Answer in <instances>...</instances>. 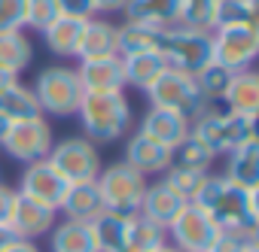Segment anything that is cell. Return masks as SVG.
<instances>
[{
    "label": "cell",
    "instance_id": "cell-1",
    "mask_svg": "<svg viewBox=\"0 0 259 252\" xmlns=\"http://www.w3.org/2000/svg\"><path fill=\"white\" fill-rule=\"evenodd\" d=\"M192 204H198L220 231H238L244 237H259V192L241 188L229 182L226 176L207 173Z\"/></svg>",
    "mask_w": 259,
    "mask_h": 252
},
{
    "label": "cell",
    "instance_id": "cell-2",
    "mask_svg": "<svg viewBox=\"0 0 259 252\" xmlns=\"http://www.w3.org/2000/svg\"><path fill=\"white\" fill-rule=\"evenodd\" d=\"M156 52L165 58L168 67L195 76L198 70H204L213 61V40H210V31L168 25L156 31Z\"/></svg>",
    "mask_w": 259,
    "mask_h": 252
},
{
    "label": "cell",
    "instance_id": "cell-3",
    "mask_svg": "<svg viewBox=\"0 0 259 252\" xmlns=\"http://www.w3.org/2000/svg\"><path fill=\"white\" fill-rule=\"evenodd\" d=\"M220 103V100H217ZM189 134L198 137L213 155H229L232 149H238L241 143L256 137V118L250 115H235L226 106H213L207 103V109L189 121Z\"/></svg>",
    "mask_w": 259,
    "mask_h": 252
},
{
    "label": "cell",
    "instance_id": "cell-4",
    "mask_svg": "<svg viewBox=\"0 0 259 252\" xmlns=\"http://www.w3.org/2000/svg\"><path fill=\"white\" fill-rule=\"evenodd\" d=\"M76 112L89 140L110 143L132 128V103L125 100V94H82Z\"/></svg>",
    "mask_w": 259,
    "mask_h": 252
},
{
    "label": "cell",
    "instance_id": "cell-5",
    "mask_svg": "<svg viewBox=\"0 0 259 252\" xmlns=\"http://www.w3.org/2000/svg\"><path fill=\"white\" fill-rule=\"evenodd\" d=\"M150 94V103L153 106H162V109H174L180 115H186L189 121L198 118L204 109H207V97L201 94L195 76L183 73V70H174V67H165L147 88Z\"/></svg>",
    "mask_w": 259,
    "mask_h": 252
},
{
    "label": "cell",
    "instance_id": "cell-6",
    "mask_svg": "<svg viewBox=\"0 0 259 252\" xmlns=\"http://www.w3.org/2000/svg\"><path fill=\"white\" fill-rule=\"evenodd\" d=\"M95 182H98L104 210L107 213H119V216H138L141 198H144V192L150 185L144 173H138L135 167H128L125 161L101 167V173H98Z\"/></svg>",
    "mask_w": 259,
    "mask_h": 252
},
{
    "label": "cell",
    "instance_id": "cell-7",
    "mask_svg": "<svg viewBox=\"0 0 259 252\" xmlns=\"http://www.w3.org/2000/svg\"><path fill=\"white\" fill-rule=\"evenodd\" d=\"M31 91H34L40 109L52 112V115H70V112H76L79 103H82V94H85L82 85H79L76 70L61 67V64L40 70Z\"/></svg>",
    "mask_w": 259,
    "mask_h": 252
},
{
    "label": "cell",
    "instance_id": "cell-8",
    "mask_svg": "<svg viewBox=\"0 0 259 252\" xmlns=\"http://www.w3.org/2000/svg\"><path fill=\"white\" fill-rule=\"evenodd\" d=\"M213 61L229 70H250L259 55V25H226L210 31Z\"/></svg>",
    "mask_w": 259,
    "mask_h": 252
},
{
    "label": "cell",
    "instance_id": "cell-9",
    "mask_svg": "<svg viewBox=\"0 0 259 252\" xmlns=\"http://www.w3.org/2000/svg\"><path fill=\"white\" fill-rule=\"evenodd\" d=\"M46 161L67 179V182H85L98 179L101 173V155L89 137H67L61 143H52Z\"/></svg>",
    "mask_w": 259,
    "mask_h": 252
},
{
    "label": "cell",
    "instance_id": "cell-10",
    "mask_svg": "<svg viewBox=\"0 0 259 252\" xmlns=\"http://www.w3.org/2000/svg\"><path fill=\"white\" fill-rule=\"evenodd\" d=\"M4 152L22 164H31V161H40L49 155L52 149V128L46 124V118H28V121H16L13 128L7 131V137L0 140Z\"/></svg>",
    "mask_w": 259,
    "mask_h": 252
},
{
    "label": "cell",
    "instance_id": "cell-11",
    "mask_svg": "<svg viewBox=\"0 0 259 252\" xmlns=\"http://www.w3.org/2000/svg\"><path fill=\"white\" fill-rule=\"evenodd\" d=\"M165 234H171L174 249H180V252H207L213 237L220 234V228L198 204H186L177 213V219L165 228Z\"/></svg>",
    "mask_w": 259,
    "mask_h": 252
},
{
    "label": "cell",
    "instance_id": "cell-12",
    "mask_svg": "<svg viewBox=\"0 0 259 252\" xmlns=\"http://www.w3.org/2000/svg\"><path fill=\"white\" fill-rule=\"evenodd\" d=\"M67 185H70V182H67L46 158H40V161H31V164L25 167V173H22V179H19V195H25V198H31V201H40V204L58 210L61 201H64Z\"/></svg>",
    "mask_w": 259,
    "mask_h": 252
},
{
    "label": "cell",
    "instance_id": "cell-13",
    "mask_svg": "<svg viewBox=\"0 0 259 252\" xmlns=\"http://www.w3.org/2000/svg\"><path fill=\"white\" fill-rule=\"evenodd\" d=\"M55 216H58V210H52V207H46L40 201H31V198L16 192V204H13L7 231L13 237H22V240H37V237H43L46 231L55 228Z\"/></svg>",
    "mask_w": 259,
    "mask_h": 252
},
{
    "label": "cell",
    "instance_id": "cell-14",
    "mask_svg": "<svg viewBox=\"0 0 259 252\" xmlns=\"http://www.w3.org/2000/svg\"><path fill=\"white\" fill-rule=\"evenodd\" d=\"M79 85L85 94H122L125 88V73H122V58H85L79 61Z\"/></svg>",
    "mask_w": 259,
    "mask_h": 252
},
{
    "label": "cell",
    "instance_id": "cell-15",
    "mask_svg": "<svg viewBox=\"0 0 259 252\" xmlns=\"http://www.w3.org/2000/svg\"><path fill=\"white\" fill-rule=\"evenodd\" d=\"M141 137L165 146V149H177L186 137H189V118L174 112V109H162V106H153L147 109V115L141 118Z\"/></svg>",
    "mask_w": 259,
    "mask_h": 252
},
{
    "label": "cell",
    "instance_id": "cell-16",
    "mask_svg": "<svg viewBox=\"0 0 259 252\" xmlns=\"http://www.w3.org/2000/svg\"><path fill=\"white\" fill-rule=\"evenodd\" d=\"M125 164L135 167L144 176H156V173H165L174 164V152L147 140V137H141V134H135L125 146Z\"/></svg>",
    "mask_w": 259,
    "mask_h": 252
},
{
    "label": "cell",
    "instance_id": "cell-17",
    "mask_svg": "<svg viewBox=\"0 0 259 252\" xmlns=\"http://www.w3.org/2000/svg\"><path fill=\"white\" fill-rule=\"evenodd\" d=\"M58 210H61L70 222H95V219L104 213V201H101L98 182H95V179L70 182Z\"/></svg>",
    "mask_w": 259,
    "mask_h": 252
},
{
    "label": "cell",
    "instance_id": "cell-18",
    "mask_svg": "<svg viewBox=\"0 0 259 252\" xmlns=\"http://www.w3.org/2000/svg\"><path fill=\"white\" fill-rule=\"evenodd\" d=\"M220 103L235 115L256 118V112H259V76L253 70H238L232 76V82L226 85Z\"/></svg>",
    "mask_w": 259,
    "mask_h": 252
},
{
    "label": "cell",
    "instance_id": "cell-19",
    "mask_svg": "<svg viewBox=\"0 0 259 252\" xmlns=\"http://www.w3.org/2000/svg\"><path fill=\"white\" fill-rule=\"evenodd\" d=\"M183 207H186V201H180L165 182H153V185H147V192H144V198H141L138 216L150 219V222L159 225V228H168V225L177 219V213H180Z\"/></svg>",
    "mask_w": 259,
    "mask_h": 252
},
{
    "label": "cell",
    "instance_id": "cell-20",
    "mask_svg": "<svg viewBox=\"0 0 259 252\" xmlns=\"http://www.w3.org/2000/svg\"><path fill=\"white\" fill-rule=\"evenodd\" d=\"M226 158H229V164H226L223 176L241 188L259 192V143H256V137L241 143L238 149H232Z\"/></svg>",
    "mask_w": 259,
    "mask_h": 252
},
{
    "label": "cell",
    "instance_id": "cell-21",
    "mask_svg": "<svg viewBox=\"0 0 259 252\" xmlns=\"http://www.w3.org/2000/svg\"><path fill=\"white\" fill-rule=\"evenodd\" d=\"M125 16L128 22H138L147 28H168L177 25V13H180V0H125Z\"/></svg>",
    "mask_w": 259,
    "mask_h": 252
},
{
    "label": "cell",
    "instance_id": "cell-22",
    "mask_svg": "<svg viewBox=\"0 0 259 252\" xmlns=\"http://www.w3.org/2000/svg\"><path fill=\"white\" fill-rule=\"evenodd\" d=\"M82 28H85V19L58 16V19L43 31V40H46V46H49L52 55H58V58H76L79 40H82Z\"/></svg>",
    "mask_w": 259,
    "mask_h": 252
},
{
    "label": "cell",
    "instance_id": "cell-23",
    "mask_svg": "<svg viewBox=\"0 0 259 252\" xmlns=\"http://www.w3.org/2000/svg\"><path fill=\"white\" fill-rule=\"evenodd\" d=\"M128 228H132V216H119V213H107L104 210L92 222V234H95L98 252H125Z\"/></svg>",
    "mask_w": 259,
    "mask_h": 252
},
{
    "label": "cell",
    "instance_id": "cell-24",
    "mask_svg": "<svg viewBox=\"0 0 259 252\" xmlns=\"http://www.w3.org/2000/svg\"><path fill=\"white\" fill-rule=\"evenodd\" d=\"M110 55H116V25L104 19H85L76 58L85 61V58H110Z\"/></svg>",
    "mask_w": 259,
    "mask_h": 252
},
{
    "label": "cell",
    "instance_id": "cell-25",
    "mask_svg": "<svg viewBox=\"0 0 259 252\" xmlns=\"http://www.w3.org/2000/svg\"><path fill=\"white\" fill-rule=\"evenodd\" d=\"M0 115H4L10 124H16V121L40 118V115H43V109H40V103H37L34 91H31L28 85L16 82V85H10V88L0 91Z\"/></svg>",
    "mask_w": 259,
    "mask_h": 252
},
{
    "label": "cell",
    "instance_id": "cell-26",
    "mask_svg": "<svg viewBox=\"0 0 259 252\" xmlns=\"http://www.w3.org/2000/svg\"><path fill=\"white\" fill-rule=\"evenodd\" d=\"M165 58L150 49V52H135V55H122V73H125V85H138V88H150V82L165 70Z\"/></svg>",
    "mask_w": 259,
    "mask_h": 252
},
{
    "label": "cell",
    "instance_id": "cell-27",
    "mask_svg": "<svg viewBox=\"0 0 259 252\" xmlns=\"http://www.w3.org/2000/svg\"><path fill=\"white\" fill-rule=\"evenodd\" d=\"M52 252H98L92 222L64 219L61 225H55L52 228Z\"/></svg>",
    "mask_w": 259,
    "mask_h": 252
},
{
    "label": "cell",
    "instance_id": "cell-28",
    "mask_svg": "<svg viewBox=\"0 0 259 252\" xmlns=\"http://www.w3.org/2000/svg\"><path fill=\"white\" fill-rule=\"evenodd\" d=\"M31 61H34V46L22 31H0V67L19 76Z\"/></svg>",
    "mask_w": 259,
    "mask_h": 252
},
{
    "label": "cell",
    "instance_id": "cell-29",
    "mask_svg": "<svg viewBox=\"0 0 259 252\" xmlns=\"http://www.w3.org/2000/svg\"><path fill=\"white\" fill-rule=\"evenodd\" d=\"M156 49V28L125 22L116 28V55H135V52H150Z\"/></svg>",
    "mask_w": 259,
    "mask_h": 252
},
{
    "label": "cell",
    "instance_id": "cell-30",
    "mask_svg": "<svg viewBox=\"0 0 259 252\" xmlns=\"http://www.w3.org/2000/svg\"><path fill=\"white\" fill-rule=\"evenodd\" d=\"M165 243H168L165 228L153 225L144 216H132V228H128V246H125V252H153V249H159Z\"/></svg>",
    "mask_w": 259,
    "mask_h": 252
},
{
    "label": "cell",
    "instance_id": "cell-31",
    "mask_svg": "<svg viewBox=\"0 0 259 252\" xmlns=\"http://www.w3.org/2000/svg\"><path fill=\"white\" fill-rule=\"evenodd\" d=\"M204 176H207V173H198V170H189V167H177V164H171V167L165 170V179H162V182H165L180 201L192 204V201L198 198L201 185H204Z\"/></svg>",
    "mask_w": 259,
    "mask_h": 252
},
{
    "label": "cell",
    "instance_id": "cell-32",
    "mask_svg": "<svg viewBox=\"0 0 259 252\" xmlns=\"http://www.w3.org/2000/svg\"><path fill=\"white\" fill-rule=\"evenodd\" d=\"M213 152L198 140V137H186L177 149H174V164L177 167H189V170H198V173H210V164H213Z\"/></svg>",
    "mask_w": 259,
    "mask_h": 252
},
{
    "label": "cell",
    "instance_id": "cell-33",
    "mask_svg": "<svg viewBox=\"0 0 259 252\" xmlns=\"http://www.w3.org/2000/svg\"><path fill=\"white\" fill-rule=\"evenodd\" d=\"M256 13H259V0H220L217 16H213V28L256 25Z\"/></svg>",
    "mask_w": 259,
    "mask_h": 252
},
{
    "label": "cell",
    "instance_id": "cell-34",
    "mask_svg": "<svg viewBox=\"0 0 259 252\" xmlns=\"http://www.w3.org/2000/svg\"><path fill=\"white\" fill-rule=\"evenodd\" d=\"M220 0H180L177 25L198 28V31H213V16H217Z\"/></svg>",
    "mask_w": 259,
    "mask_h": 252
},
{
    "label": "cell",
    "instance_id": "cell-35",
    "mask_svg": "<svg viewBox=\"0 0 259 252\" xmlns=\"http://www.w3.org/2000/svg\"><path fill=\"white\" fill-rule=\"evenodd\" d=\"M232 76H235V70H229V67H223V64L210 61L204 70H198V73H195V82H198L201 94L207 97V103H217V100L223 97L226 85L232 82Z\"/></svg>",
    "mask_w": 259,
    "mask_h": 252
},
{
    "label": "cell",
    "instance_id": "cell-36",
    "mask_svg": "<svg viewBox=\"0 0 259 252\" xmlns=\"http://www.w3.org/2000/svg\"><path fill=\"white\" fill-rule=\"evenodd\" d=\"M58 16H61L58 0H28V7H25V28H34V31L43 34Z\"/></svg>",
    "mask_w": 259,
    "mask_h": 252
},
{
    "label": "cell",
    "instance_id": "cell-37",
    "mask_svg": "<svg viewBox=\"0 0 259 252\" xmlns=\"http://www.w3.org/2000/svg\"><path fill=\"white\" fill-rule=\"evenodd\" d=\"M25 7L28 0H0V31H22Z\"/></svg>",
    "mask_w": 259,
    "mask_h": 252
},
{
    "label": "cell",
    "instance_id": "cell-38",
    "mask_svg": "<svg viewBox=\"0 0 259 252\" xmlns=\"http://www.w3.org/2000/svg\"><path fill=\"white\" fill-rule=\"evenodd\" d=\"M253 240H259V237H244L238 231H220L213 237V243H210L207 252H244Z\"/></svg>",
    "mask_w": 259,
    "mask_h": 252
},
{
    "label": "cell",
    "instance_id": "cell-39",
    "mask_svg": "<svg viewBox=\"0 0 259 252\" xmlns=\"http://www.w3.org/2000/svg\"><path fill=\"white\" fill-rule=\"evenodd\" d=\"M58 10H61V16H73V19H92L95 16L92 0H58Z\"/></svg>",
    "mask_w": 259,
    "mask_h": 252
},
{
    "label": "cell",
    "instance_id": "cell-40",
    "mask_svg": "<svg viewBox=\"0 0 259 252\" xmlns=\"http://www.w3.org/2000/svg\"><path fill=\"white\" fill-rule=\"evenodd\" d=\"M13 204H16V188H10V185L0 182V225H4V228H7V222H10Z\"/></svg>",
    "mask_w": 259,
    "mask_h": 252
},
{
    "label": "cell",
    "instance_id": "cell-41",
    "mask_svg": "<svg viewBox=\"0 0 259 252\" xmlns=\"http://www.w3.org/2000/svg\"><path fill=\"white\" fill-rule=\"evenodd\" d=\"M0 252H40L34 240H22V237H10L4 246H0Z\"/></svg>",
    "mask_w": 259,
    "mask_h": 252
},
{
    "label": "cell",
    "instance_id": "cell-42",
    "mask_svg": "<svg viewBox=\"0 0 259 252\" xmlns=\"http://www.w3.org/2000/svg\"><path fill=\"white\" fill-rule=\"evenodd\" d=\"M92 7H95V13H116L125 7V0H92Z\"/></svg>",
    "mask_w": 259,
    "mask_h": 252
},
{
    "label": "cell",
    "instance_id": "cell-43",
    "mask_svg": "<svg viewBox=\"0 0 259 252\" xmlns=\"http://www.w3.org/2000/svg\"><path fill=\"white\" fill-rule=\"evenodd\" d=\"M16 82H19V76H16V73H10V70L0 67V91L10 88V85H16Z\"/></svg>",
    "mask_w": 259,
    "mask_h": 252
},
{
    "label": "cell",
    "instance_id": "cell-44",
    "mask_svg": "<svg viewBox=\"0 0 259 252\" xmlns=\"http://www.w3.org/2000/svg\"><path fill=\"white\" fill-rule=\"evenodd\" d=\"M10 128H13V124H10V121H7L4 115H0V140H4V137H7V131H10Z\"/></svg>",
    "mask_w": 259,
    "mask_h": 252
},
{
    "label": "cell",
    "instance_id": "cell-45",
    "mask_svg": "<svg viewBox=\"0 0 259 252\" xmlns=\"http://www.w3.org/2000/svg\"><path fill=\"white\" fill-rule=\"evenodd\" d=\"M10 237H13V234H10V231H7V228H4V225H0V246H4V243H7V240H10Z\"/></svg>",
    "mask_w": 259,
    "mask_h": 252
},
{
    "label": "cell",
    "instance_id": "cell-46",
    "mask_svg": "<svg viewBox=\"0 0 259 252\" xmlns=\"http://www.w3.org/2000/svg\"><path fill=\"white\" fill-rule=\"evenodd\" d=\"M244 252H259V240H253V243H250V246H247Z\"/></svg>",
    "mask_w": 259,
    "mask_h": 252
},
{
    "label": "cell",
    "instance_id": "cell-47",
    "mask_svg": "<svg viewBox=\"0 0 259 252\" xmlns=\"http://www.w3.org/2000/svg\"><path fill=\"white\" fill-rule=\"evenodd\" d=\"M153 252H171V246L165 243V246H159V249H153Z\"/></svg>",
    "mask_w": 259,
    "mask_h": 252
},
{
    "label": "cell",
    "instance_id": "cell-48",
    "mask_svg": "<svg viewBox=\"0 0 259 252\" xmlns=\"http://www.w3.org/2000/svg\"><path fill=\"white\" fill-rule=\"evenodd\" d=\"M171 252H180V249H174V246H171Z\"/></svg>",
    "mask_w": 259,
    "mask_h": 252
}]
</instances>
